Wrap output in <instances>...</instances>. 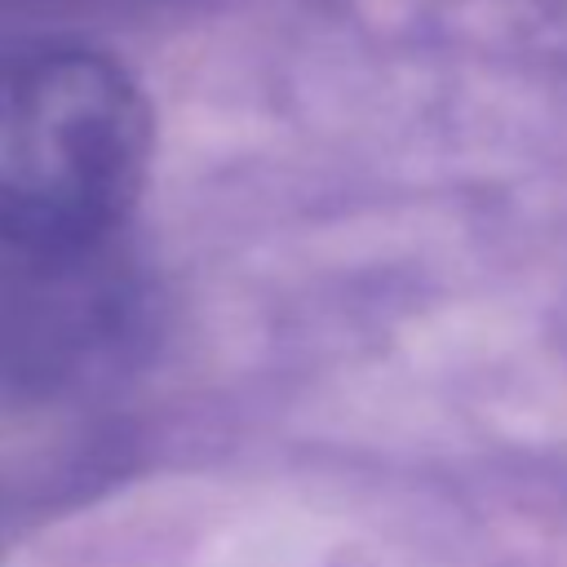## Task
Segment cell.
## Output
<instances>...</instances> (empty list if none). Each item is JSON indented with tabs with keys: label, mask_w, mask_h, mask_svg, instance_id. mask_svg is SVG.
I'll return each mask as SVG.
<instances>
[{
	"label": "cell",
	"mask_w": 567,
	"mask_h": 567,
	"mask_svg": "<svg viewBox=\"0 0 567 567\" xmlns=\"http://www.w3.org/2000/svg\"><path fill=\"white\" fill-rule=\"evenodd\" d=\"M146 315V284L120 239L0 252V385L31 399L89 394L133 363Z\"/></svg>",
	"instance_id": "cell-2"
},
{
	"label": "cell",
	"mask_w": 567,
	"mask_h": 567,
	"mask_svg": "<svg viewBox=\"0 0 567 567\" xmlns=\"http://www.w3.org/2000/svg\"><path fill=\"white\" fill-rule=\"evenodd\" d=\"M40 4H106V9H151V4H190V0H40Z\"/></svg>",
	"instance_id": "cell-3"
},
{
	"label": "cell",
	"mask_w": 567,
	"mask_h": 567,
	"mask_svg": "<svg viewBox=\"0 0 567 567\" xmlns=\"http://www.w3.org/2000/svg\"><path fill=\"white\" fill-rule=\"evenodd\" d=\"M151 102L111 53L0 44V252L120 239L151 168Z\"/></svg>",
	"instance_id": "cell-1"
}]
</instances>
